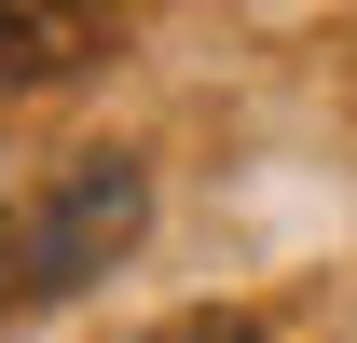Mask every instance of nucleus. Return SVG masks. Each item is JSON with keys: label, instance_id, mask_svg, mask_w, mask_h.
Returning <instances> with one entry per match:
<instances>
[{"label": "nucleus", "instance_id": "2", "mask_svg": "<svg viewBox=\"0 0 357 343\" xmlns=\"http://www.w3.org/2000/svg\"><path fill=\"white\" fill-rule=\"evenodd\" d=\"M110 55V0H0V83H69Z\"/></svg>", "mask_w": 357, "mask_h": 343}, {"label": "nucleus", "instance_id": "3", "mask_svg": "<svg viewBox=\"0 0 357 343\" xmlns=\"http://www.w3.org/2000/svg\"><path fill=\"white\" fill-rule=\"evenodd\" d=\"M165 343H261V330H248V316H178Z\"/></svg>", "mask_w": 357, "mask_h": 343}, {"label": "nucleus", "instance_id": "1", "mask_svg": "<svg viewBox=\"0 0 357 343\" xmlns=\"http://www.w3.org/2000/svg\"><path fill=\"white\" fill-rule=\"evenodd\" d=\"M137 220H151L137 151H83V165H55L42 192L14 206V234H0V289H14V302H69V289H96V275L137 247Z\"/></svg>", "mask_w": 357, "mask_h": 343}]
</instances>
